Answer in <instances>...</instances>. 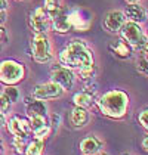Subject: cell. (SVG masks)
Instances as JSON below:
<instances>
[{
	"instance_id": "7a4b0ae2",
	"label": "cell",
	"mask_w": 148,
	"mask_h": 155,
	"mask_svg": "<svg viewBox=\"0 0 148 155\" xmlns=\"http://www.w3.org/2000/svg\"><path fill=\"white\" fill-rule=\"evenodd\" d=\"M95 104L98 105L99 111L104 117L111 120H120L127 114L130 99L126 92L119 90V89H113V90H108L104 95L96 97Z\"/></svg>"
},
{
	"instance_id": "5b68a950",
	"label": "cell",
	"mask_w": 148,
	"mask_h": 155,
	"mask_svg": "<svg viewBox=\"0 0 148 155\" xmlns=\"http://www.w3.org/2000/svg\"><path fill=\"white\" fill-rule=\"evenodd\" d=\"M120 36L132 49L147 48V34L144 33L141 24H136L132 21H126L120 28Z\"/></svg>"
},
{
	"instance_id": "603a6c76",
	"label": "cell",
	"mask_w": 148,
	"mask_h": 155,
	"mask_svg": "<svg viewBox=\"0 0 148 155\" xmlns=\"http://www.w3.org/2000/svg\"><path fill=\"white\" fill-rule=\"evenodd\" d=\"M2 93L12 102V105L19 101V90H18L15 86H5V89H3Z\"/></svg>"
},
{
	"instance_id": "30bf717a",
	"label": "cell",
	"mask_w": 148,
	"mask_h": 155,
	"mask_svg": "<svg viewBox=\"0 0 148 155\" xmlns=\"http://www.w3.org/2000/svg\"><path fill=\"white\" fill-rule=\"evenodd\" d=\"M25 104V112H27V118H33V117H48V107L45 101H39L34 99L33 96H25L24 97Z\"/></svg>"
},
{
	"instance_id": "d6a6232c",
	"label": "cell",
	"mask_w": 148,
	"mask_h": 155,
	"mask_svg": "<svg viewBox=\"0 0 148 155\" xmlns=\"http://www.w3.org/2000/svg\"><path fill=\"white\" fill-rule=\"evenodd\" d=\"M5 123H6V117H5V114H3V112H0V129L5 126Z\"/></svg>"
},
{
	"instance_id": "5bb4252c",
	"label": "cell",
	"mask_w": 148,
	"mask_h": 155,
	"mask_svg": "<svg viewBox=\"0 0 148 155\" xmlns=\"http://www.w3.org/2000/svg\"><path fill=\"white\" fill-rule=\"evenodd\" d=\"M50 28L59 34H65L68 31H71V24H70V18H68V9H62L55 18L50 19Z\"/></svg>"
},
{
	"instance_id": "7c38bea8",
	"label": "cell",
	"mask_w": 148,
	"mask_h": 155,
	"mask_svg": "<svg viewBox=\"0 0 148 155\" xmlns=\"http://www.w3.org/2000/svg\"><path fill=\"white\" fill-rule=\"evenodd\" d=\"M95 102H96V92H95V90L83 89V90L74 93V96H73L74 107H80V108L89 109L90 107L95 105Z\"/></svg>"
},
{
	"instance_id": "4316f807",
	"label": "cell",
	"mask_w": 148,
	"mask_h": 155,
	"mask_svg": "<svg viewBox=\"0 0 148 155\" xmlns=\"http://www.w3.org/2000/svg\"><path fill=\"white\" fill-rule=\"evenodd\" d=\"M138 124H139L144 130H148V111H147V108H144V109L138 114Z\"/></svg>"
},
{
	"instance_id": "6da1fadb",
	"label": "cell",
	"mask_w": 148,
	"mask_h": 155,
	"mask_svg": "<svg viewBox=\"0 0 148 155\" xmlns=\"http://www.w3.org/2000/svg\"><path fill=\"white\" fill-rule=\"evenodd\" d=\"M59 64L71 71L95 65L93 50L87 46L85 40H73L59 52Z\"/></svg>"
},
{
	"instance_id": "2e32d148",
	"label": "cell",
	"mask_w": 148,
	"mask_h": 155,
	"mask_svg": "<svg viewBox=\"0 0 148 155\" xmlns=\"http://www.w3.org/2000/svg\"><path fill=\"white\" fill-rule=\"evenodd\" d=\"M68 18H70V24H71V30L76 31H86L92 24L90 18H85L83 12L79 9L74 11H68Z\"/></svg>"
},
{
	"instance_id": "52a82bcc",
	"label": "cell",
	"mask_w": 148,
	"mask_h": 155,
	"mask_svg": "<svg viewBox=\"0 0 148 155\" xmlns=\"http://www.w3.org/2000/svg\"><path fill=\"white\" fill-rule=\"evenodd\" d=\"M50 81L61 86L62 90L67 92V90H71L74 87L76 75H74V71L62 67L61 64H56L50 68Z\"/></svg>"
},
{
	"instance_id": "4dcf8cb0",
	"label": "cell",
	"mask_w": 148,
	"mask_h": 155,
	"mask_svg": "<svg viewBox=\"0 0 148 155\" xmlns=\"http://www.w3.org/2000/svg\"><path fill=\"white\" fill-rule=\"evenodd\" d=\"M0 11H8V0H0Z\"/></svg>"
},
{
	"instance_id": "44dd1931",
	"label": "cell",
	"mask_w": 148,
	"mask_h": 155,
	"mask_svg": "<svg viewBox=\"0 0 148 155\" xmlns=\"http://www.w3.org/2000/svg\"><path fill=\"white\" fill-rule=\"evenodd\" d=\"M139 56L136 61V71L139 74H142L144 77H147L148 74V59H147V48L139 49Z\"/></svg>"
},
{
	"instance_id": "d4e9b609",
	"label": "cell",
	"mask_w": 148,
	"mask_h": 155,
	"mask_svg": "<svg viewBox=\"0 0 148 155\" xmlns=\"http://www.w3.org/2000/svg\"><path fill=\"white\" fill-rule=\"evenodd\" d=\"M50 133H52V127H50L49 123H46V124L42 126L40 129H37L36 131H33L34 137H37V139H46V137L50 136Z\"/></svg>"
},
{
	"instance_id": "1f68e13d",
	"label": "cell",
	"mask_w": 148,
	"mask_h": 155,
	"mask_svg": "<svg viewBox=\"0 0 148 155\" xmlns=\"http://www.w3.org/2000/svg\"><path fill=\"white\" fill-rule=\"evenodd\" d=\"M142 149L144 151L148 149V136H144V139H142Z\"/></svg>"
},
{
	"instance_id": "f546056e",
	"label": "cell",
	"mask_w": 148,
	"mask_h": 155,
	"mask_svg": "<svg viewBox=\"0 0 148 155\" xmlns=\"http://www.w3.org/2000/svg\"><path fill=\"white\" fill-rule=\"evenodd\" d=\"M8 18V11H0V25H5Z\"/></svg>"
},
{
	"instance_id": "277c9868",
	"label": "cell",
	"mask_w": 148,
	"mask_h": 155,
	"mask_svg": "<svg viewBox=\"0 0 148 155\" xmlns=\"http://www.w3.org/2000/svg\"><path fill=\"white\" fill-rule=\"evenodd\" d=\"M31 58L34 62L45 65L53 59L52 43L48 34H34L31 38Z\"/></svg>"
},
{
	"instance_id": "ac0fdd59",
	"label": "cell",
	"mask_w": 148,
	"mask_h": 155,
	"mask_svg": "<svg viewBox=\"0 0 148 155\" xmlns=\"http://www.w3.org/2000/svg\"><path fill=\"white\" fill-rule=\"evenodd\" d=\"M90 120V114L86 108H80V107H74L71 114H70V123L74 129H83L85 126H87Z\"/></svg>"
},
{
	"instance_id": "8fae6325",
	"label": "cell",
	"mask_w": 148,
	"mask_h": 155,
	"mask_svg": "<svg viewBox=\"0 0 148 155\" xmlns=\"http://www.w3.org/2000/svg\"><path fill=\"white\" fill-rule=\"evenodd\" d=\"M124 22H126V16L123 11H110L104 16L102 25L108 33H119Z\"/></svg>"
},
{
	"instance_id": "9a60e30c",
	"label": "cell",
	"mask_w": 148,
	"mask_h": 155,
	"mask_svg": "<svg viewBox=\"0 0 148 155\" xmlns=\"http://www.w3.org/2000/svg\"><path fill=\"white\" fill-rule=\"evenodd\" d=\"M102 146H104V143L101 142L96 136H93V134H87L86 137H83L80 140V143H79L80 152L83 155L96 154L99 151H102Z\"/></svg>"
},
{
	"instance_id": "cb8c5ba5",
	"label": "cell",
	"mask_w": 148,
	"mask_h": 155,
	"mask_svg": "<svg viewBox=\"0 0 148 155\" xmlns=\"http://www.w3.org/2000/svg\"><path fill=\"white\" fill-rule=\"evenodd\" d=\"M27 143H28L27 142V137H13V140H12L13 151H15L18 155H22L25 151Z\"/></svg>"
},
{
	"instance_id": "74e56055",
	"label": "cell",
	"mask_w": 148,
	"mask_h": 155,
	"mask_svg": "<svg viewBox=\"0 0 148 155\" xmlns=\"http://www.w3.org/2000/svg\"><path fill=\"white\" fill-rule=\"evenodd\" d=\"M18 2H22V0H18Z\"/></svg>"
},
{
	"instance_id": "8d00e7d4",
	"label": "cell",
	"mask_w": 148,
	"mask_h": 155,
	"mask_svg": "<svg viewBox=\"0 0 148 155\" xmlns=\"http://www.w3.org/2000/svg\"><path fill=\"white\" fill-rule=\"evenodd\" d=\"M122 155H130V154H122Z\"/></svg>"
},
{
	"instance_id": "836d02e7",
	"label": "cell",
	"mask_w": 148,
	"mask_h": 155,
	"mask_svg": "<svg viewBox=\"0 0 148 155\" xmlns=\"http://www.w3.org/2000/svg\"><path fill=\"white\" fill-rule=\"evenodd\" d=\"M127 5H133V3H141L142 0H124Z\"/></svg>"
},
{
	"instance_id": "e575fe53",
	"label": "cell",
	"mask_w": 148,
	"mask_h": 155,
	"mask_svg": "<svg viewBox=\"0 0 148 155\" xmlns=\"http://www.w3.org/2000/svg\"><path fill=\"white\" fill-rule=\"evenodd\" d=\"M0 155H5V148H3V142L0 140Z\"/></svg>"
},
{
	"instance_id": "3957f363",
	"label": "cell",
	"mask_w": 148,
	"mask_h": 155,
	"mask_svg": "<svg viewBox=\"0 0 148 155\" xmlns=\"http://www.w3.org/2000/svg\"><path fill=\"white\" fill-rule=\"evenodd\" d=\"M27 70L24 64L15 59L0 61V83L5 86H16L24 81Z\"/></svg>"
},
{
	"instance_id": "ba28073f",
	"label": "cell",
	"mask_w": 148,
	"mask_h": 155,
	"mask_svg": "<svg viewBox=\"0 0 148 155\" xmlns=\"http://www.w3.org/2000/svg\"><path fill=\"white\" fill-rule=\"evenodd\" d=\"M64 95V90H62L61 86H58L53 81H48V83H42L37 84L36 87L33 89L31 92V96L34 99H39V101H52V99H58Z\"/></svg>"
},
{
	"instance_id": "4fadbf2b",
	"label": "cell",
	"mask_w": 148,
	"mask_h": 155,
	"mask_svg": "<svg viewBox=\"0 0 148 155\" xmlns=\"http://www.w3.org/2000/svg\"><path fill=\"white\" fill-rule=\"evenodd\" d=\"M123 13L126 16V21H132V22H136V24H142V22L147 21V11L139 3L127 5Z\"/></svg>"
},
{
	"instance_id": "ffe728a7",
	"label": "cell",
	"mask_w": 148,
	"mask_h": 155,
	"mask_svg": "<svg viewBox=\"0 0 148 155\" xmlns=\"http://www.w3.org/2000/svg\"><path fill=\"white\" fill-rule=\"evenodd\" d=\"M43 9H45L46 15L49 16V19H52V18H55V16L64 9L62 0H45Z\"/></svg>"
},
{
	"instance_id": "484cf974",
	"label": "cell",
	"mask_w": 148,
	"mask_h": 155,
	"mask_svg": "<svg viewBox=\"0 0 148 155\" xmlns=\"http://www.w3.org/2000/svg\"><path fill=\"white\" fill-rule=\"evenodd\" d=\"M11 108H12V102L3 95V93H0V112L8 114V112L11 111Z\"/></svg>"
},
{
	"instance_id": "f1b7e54d",
	"label": "cell",
	"mask_w": 148,
	"mask_h": 155,
	"mask_svg": "<svg viewBox=\"0 0 148 155\" xmlns=\"http://www.w3.org/2000/svg\"><path fill=\"white\" fill-rule=\"evenodd\" d=\"M59 123H61V115H58V114H53L52 117H50V127H52V131L53 130H58V127H59Z\"/></svg>"
},
{
	"instance_id": "83f0119b",
	"label": "cell",
	"mask_w": 148,
	"mask_h": 155,
	"mask_svg": "<svg viewBox=\"0 0 148 155\" xmlns=\"http://www.w3.org/2000/svg\"><path fill=\"white\" fill-rule=\"evenodd\" d=\"M9 43V36H8V31L3 25H0V52L3 50V48Z\"/></svg>"
},
{
	"instance_id": "9c48e42d",
	"label": "cell",
	"mask_w": 148,
	"mask_h": 155,
	"mask_svg": "<svg viewBox=\"0 0 148 155\" xmlns=\"http://www.w3.org/2000/svg\"><path fill=\"white\" fill-rule=\"evenodd\" d=\"M5 126L13 137H28L31 134L30 121L28 118L21 117V115H12L5 123Z\"/></svg>"
},
{
	"instance_id": "8992f818",
	"label": "cell",
	"mask_w": 148,
	"mask_h": 155,
	"mask_svg": "<svg viewBox=\"0 0 148 155\" xmlns=\"http://www.w3.org/2000/svg\"><path fill=\"white\" fill-rule=\"evenodd\" d=\"M28 27L33 34H48L50 30V19L46 15L43 6H37L28 12Z\"/></svg>"
},
{
	"instance_id": "7402d4cb",
	"label": "cell",
	"mask_w": 148,
	"mask_h": 155,
	"mask_svg": "<svg viewBox=\"0 0 148 155\" xmlns=\"http://www.w3.org/2000/svg\"><path fill=\"white\" fill-rule=\"evenodd\" d=\"M76 74L82 81H90L96 75V65H90V67H86L83 70H79V71H76Z\"/></svg>"
},
{
	"instance_id": "e0dca14e",
	"label": "cell",
	"mask_w": 148,
	"mask_h": 155,
	"mask_svg": "<svg viewBox=\"0 0 148 155\" xmlns=\"http://www.w3.org/2000/svg\"><path fill=\"white\" fill-rule=\"evenodd\" d=\"M108 48H110L111 53L119 59H129L132 56V52H133V49L130 48L123 38H117V40L111 41Z\"/></svg>"
},
{
	"instance_id": "d6986e66",
	"label": "cell",
	"mask_w": 148,
	"mask_h": 155,
	"mask_svg": "<svg viewBox=\"0 0 148 155\" xmlns=\"http://www.w3.org/2000/svg\"><path fill=\"white\" fill-rule=\"evenodd\" d=\"M45 148H46L45 139H37V137H34V139H31L30 142L27 143L24 155H43Z\"/></svg>"
},
{
	"instance_id": "d590c367",
	"label": "cell",
	"mask_w": 148,
	"mask_h": 155,
	"mask_svg": "<svg viewBox=\"0 0 148 155\" xmlns=\"http://www.w3.org/2000/svg\"><path fill=\"white\" fill-rule=\"evenodd\" d=\"M92 155H108L107 152H102V151H99V152H96V154H92Z\"/></svg>"
}]
</instances>
